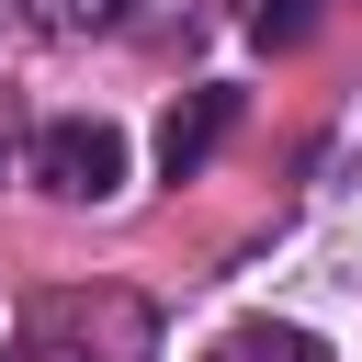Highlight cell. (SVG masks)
<instances>
[{"label":"cell","instance_id":"cell-6","mask_svg":"<svg viewBox=\"0 0 362 362\" xmlns=\"http://www.w3.org/2000/svg\"><path fill=\"white\" fill-rule=\"evenodd\" d=\"M238 23H249L260 45H294V34L317 23V0H238Z\"/></svg>","mask_w":362,"mask_h":362},{"label":"cell","instance_id":"cell-3","mask_svg":"<svg viewBox=\"0 0 362 362\" xmlns=\"http://www.w3.org/2000/svg\"><path fill=\"white\" fill-rule=\"evenodd\" d=\"M226 124H238V90H192V102L158 124V170H170V181H192V170L215 158V136H226Z\"/></svg>","mask_w":362,"mask_h":362},{"label":"cell","instance_id":"cell-2","mask_svg":"<svg viewBox=\"0 0 362 362\" xmlns=\"http://www.w3.org/2000/svg\"><path fill=\"white\" fill-rule=\"evenodd\" d=\"M34 181L57 204H102V192H124V136L102 113H57V124H34Z\"/></svg>","mask_w":362,"mask_h":362},{"label":"cell","instance_id":"cell-5","mask_svg":"<svg viewBox=\"0 0 362 362\" xmlns=\"http://www.w3.org/2000/svg\"><path fill=\"white\" fill-rule=\"evenodd\" d=\"M113 11H124V0H23V23H34V34H102Z\"/></svg>","mask_w":362,"mask_h":362},{"label":"cell","instance_id":"cell-1","mask_svg":"<svg viewBox=\"0 0 362 362\" xmlns=\"http://www.w3.org/2000/svg\"><path fill=\"white\" fill-rule=\"evenodd\" d=\"M147 305L136 294H113V283H90V294H45L23 328H11V351L0 362H147Z\"/></svg>","mask_w":362,"mask_h":362},{"label":"cell","instance_id":"cell-4","mask_svg":"<svg viewBox=\"0 0 362 362\" xmlns=\"http://www.w3.org/2000/svg\"><path fill=\"white\" fill-rule=\"evenodd\" d=\"M204 362H328V339H317V328H294V317H238Z\"/></svg>","mask_w":362,"mask_h":362}]
</instances>
